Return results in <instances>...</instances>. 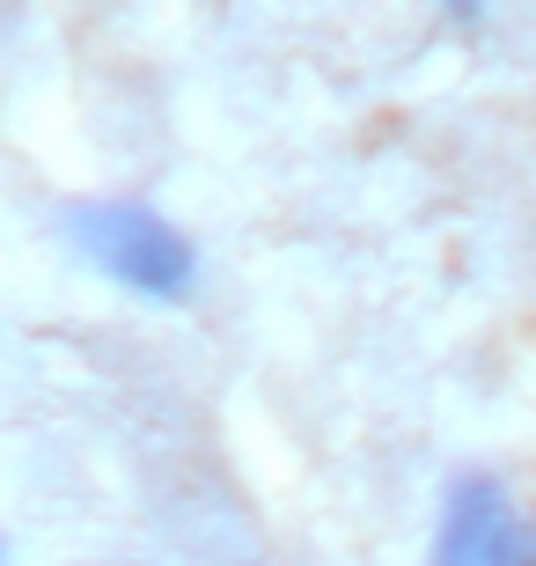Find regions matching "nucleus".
Listing matches in <instances>:
<instances>
[{
    "label": "nucleus",
    "instance_id": "3",
    "mask_svg": "<svg viewBox=\"0 0 536 566\" xmlns=\"http://www.w3.org/2000/svg\"><path fill=\"white\" fill-rule=\"evenodd\" d=\"M441 8H449L455 22H477V15H485V0H441Z\"/></svg>",
    "mask_w": 536,
    "mask_h": 566
},
{
    "label": "nucleus",
    "instance_id": "1",
    "mask_svg": "<svg viewBox=\"0 0 536 566\" xmlns=\"http://www.w3.org/2000/svg\"><path fill=\"white\" fill-rule=\"evenodd\" d=\"M66 243L82 251L88 273H104L111 287L140 294V302H191L199 294V243H191L162 207L147 199H88L66 213Z\"/></svg>",
    "mask_w": 536,
    "mask_h": 566
},
{
    "label": "nucleus",
    "instance_id": "5",
    "mask_svg": "<svg viewBox=\"0 0 536 566\" xmlns=\"http://www.w3.org/2000/svg\"><path fill=\"white\" fill-rule=\"evenodd\" d=\"M0 566H8V537H0Z\"/></svg>",
    "mask_w": 536,
    "mask_h": 566
},
{
    "label": "nucleus",
    "instance_id": "2",
    "mask_svg": "<svg viewBox=\"0 0 536 566\" xmlns=\"http://www.w3.org/2000/svg\"><path fill=\"white\" fill-rule=\"evenodd\" d=\"M522 537H529V523L515 515L507 485L493 471H455L441 493V515H433L427 566H507Z\"/></svg>",
    "mask_w": 536,
    "mask_h": 566
},
{
    "label": "nucleus",
    "instance_id": "4",
    "mask_svg": "<svg viewBox=\"0 0 536 566\" xmlns=\"http://www.w3.org/2000/svg\"><path fill=\"white\" fill-rule=\"evenodd\" d=\"M507 566H536V530H529V537L515 545V559H507Z\"/></svg>",
    "mask_w": 536,
    "mask_h": 566
}]
</instances>
